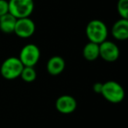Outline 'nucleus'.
I'll return each mask as SVG.
<instances>
[{
  "label": "nucleus",
  "mask_w": 128,
  "mask_h": 128,
  "mask_svg": "<svg viewBox=\"0 0 128 128\" xmlns=\"http://www.w3.org/2000/svg\"><path fill=\"white\" fill-rule=\"evenodd\" d=\"M102 86H103V84H101V82H96V84L93 85V90L96 93L99 94V93H101Z\"/></svg>",
  "instance_id": "16"
},
{
  "label": "nucleus",
  "mask_w": 128,
  "mask_h": 128,
  "mask_svg": "<svg viewBox=\"0 0 128 128\" xmlns=\"http://www.w3.org/2000/svg\"><path fill=\"white\" fill-rule=\"evenodd\" d=\"M9 12V4L6 0H0V17Z\"/></svg>",
  "instance_id": "15"
},
{
  "label": "nucleus",
  "mask_w": 128,
  "mask_h": 128,
  "mask_svg": "<svg viewBox=\"0 0 128 128\" xmlns=\"http://www.w3.org/2000/svg\"><path fill=\"white\" fill-rule=\"evenodd\" d=\"M82 55L89 62L96 60L99 57V45L93 42L87 43L82 49Z\"/></svg>",
  "instance_id": "12"
},
{
  "label": "nucleus",
  "mask_w": 128,
  "mask_h": 128,
  "mask_svg": "<svg viewBox=\"0 0 128 128\" xmlns=\"http://www.w3.org/2000/svg\"><path fill=\"white\" fill-rule=\"evenodd\" d=\"M86 35L90 42L101 44L106 40L108 36V29L103 21L99 20H93L86 26Z\"/></svg>",
  "instance_id": "1"
},
{
  "label": "nucleus",
  "mask_w": 128,
  "mask_h": 128,
  "mask_svg": "<svg viewBox=\"0 0 128 128\" xmlns=\"http://www.w3.org/2000/svg\"><path fill=\"white\" fill-rule=\"evenodd\" d=\"M17 18L11 13H6L0 17V31L4 34H12L14 32Z\"/></svg>",
  "instance_id": "11"
},
{
  "label": "nucleus",
  "mask_w": 128,
  "mask_h": 128,
  "mask_svg": "<svg viewBox=\"0 0 128 128\" xmlns=\"http://www.w3.org/2000/svg\"><path fill=\"white\" fill-rule=\"evenodd\" d=\"M76 100L70 95H63L59 96L55 101V108L62 114H70L76 109Z\"/></svg>",
  "instance_id": "8"
},
{
  "label": "nucleus",
  "mask_w": 128,
  "mask_h": 128,
  "mask_svg": "<svg viewBox=\"0 0 128 128\" xmlns=\"http://www.w3.org/2000/svg\"><path fill=\"white\" fill-rule=\"evenodd\" d=\"M35 32V24L30 18H18L14 28V34L21 39H27L34 35Z\"/></svg>",
  "instance_id": "6"
},
{
  "label": "nucleus",
  "mask_w": 128,
  "mask_h": 128,
  "mask_svg": "<svg viewBox=\"0 0 128 128\" xmlns=\"http://www.w3.org/2000/svg\"><path fill=\"white\" fill-rule=\"evenodd\" d=\"M20 77L22 80L26 82H32L37 77V74L34 67H25L24 66L23 70L20 74Z\"/></svg>",
  "instance_id": "13"
},
{
  "label": "nucleus",
  "mask_w": 128,
  "mask_h": 128,
  "mask_svg": "<svg viewBox=\"0 0 128 128\" xmlns=\"http://www.w3.org/2000/svg\"><path fill=\"white\" fill-rule=\"evenodd\" d=\"M99 57L108 62H113L119 57V49L114 42L104 40L99 44Z\"/></svg>",
  "instance_id": "7"
},
{
  "label": "nucleus",
  "mask_w": 128,
  "mask_h": 128,
  "mask_svg": "<svg viewBox=\"0 0 128 128\" xmlns=\"http://www.w3.org/2000/svg\"><path fill=\"white\" fill-rule=\"evenodd\" d=\"M117 10L121 18L128 20V0H118Z\"/></svg>",
  "instance_id": "14"
},
{
  "label": "nucleus",
  "mask_w": 128,
  "mask_h": 128,
  "mask_svg": "<svg viewBox=\"0 0 128 128\" xmlns=\"http://www.w3.org/2000/svg\"><path fill=\"white\" fill-rule=\"evenodd\" d=\"M105 100L112 104H118L124 100V90L123 87L117 82L108 81L103 84L101 93Z\"/></svg>",
  "instance_id": "3"
},
{
  "label": "nucleus",
  "mask_w": 128,
  "mask_h": 128,
  "mask_svg": "<svg viewBox=\"0 0 128 128\" xmlns=\"http://www.w3.org/2000/svg\"><path fill=\"white\" fill-rule=\"evenodd\" d=\"M65 60L62 57L55 55L48 60L46 63V70L48 74L52 76H58L62 73L65 68Z\"/></svg>",
  "instance_id": "10"
},
{
  "label": "nucleus",
  "mask_w": 128,
  "mask_h": 128,
  "mask_svg": "<svg viewBox=\"0 0 128 128\" xmlns=\"http://www.w3.org/2000/svg\"><path fill=\"white\" fill-rule=\"evenodd\" d=\"M112 34L118 40H126L128 39V20L120 18L115 22L112 28Z\"/></svg>",
  "instance_id": "9"
},
{
  "label": "nucleus",
  "mask_w": 128,
  "mask_h": 128,
  "mask_svg": "<svg viewBox=\"0 0 128 128\" xmlns=\"http://www.w3.org/2000/svg\"><path fill=\"white\" fill-rule=\"evenodd\" d=\"M9 13L18 20L28 18L34 9V0H9Z\"/></svg>",
  "instance_id": "4"
},
{
  "label": "nucleus",
  "mask_w": 128,
  "mask_h": 128,
  "mask_svg": "<svg viewBox=\"0 0 128 128\" xmlns=\"http://www.w3.org/2000/svg\"><path fill=\"white\" fill-rule=\"evenodd\" d=\"M24 65L17 57L12 56L4 60L0 68V73L6 80H14L20 76Z\"/></svg>",
  "instance_id": "2"
},
{
  "label": "nucleus",
  "mask_w": 128,
  "mask_h": 128,
  "mask_svg": "<svg viewBox=\"0 0 128 128\" xmlns=\"http://www.w3.org/2000/svg\"><path fill=\"white\" fill-rule=\"evenodd\" d=\"M40 51L34 44H27L22 48L20 53V60L25 67H34L39 62Z\"/></svg>",
  "instance_id": "5"
}]
</instances>
